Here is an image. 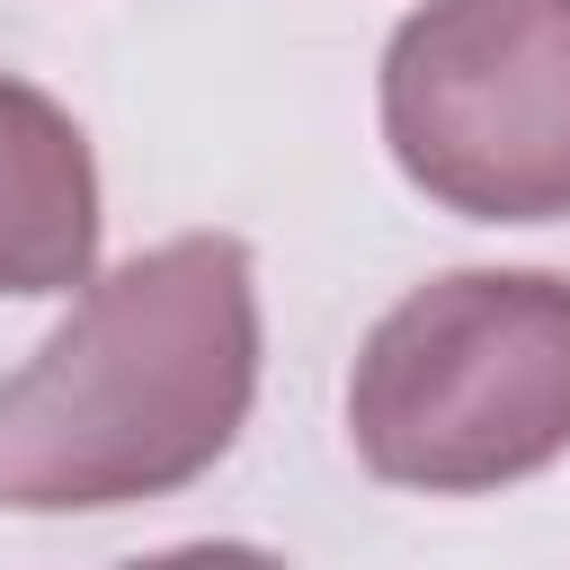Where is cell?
<instances>
[{
	"label": "cell",
	"mask_w": 570,
	"mask_h": 570,
	"mask_svg": "<svg viewBox=\"0 0 570 570\" xmlns=\"http://www.w3.org/2000/svg\"><path fill=\"white\" fill-rule=\"evenodd\" d=\"M347 445L374 481L472 499L570 454V276L454 267L356 347Z\"/></svg>",
	"instance_id": "cell-2"
},
{
	"label": "cell",
	"mask_w": 570,
	"mask_h": 570,
	"mask_svg": "<svg viewBox=\"0 0 570 570\" xmlns=\"http://www.w3.org/2000/svg\"><path fill=\"white\" fill-rule=\"evenodd\" d=\"M383 142L445 214H570V0L410 9L383 45Z\"/></svg>",
	"instance_id": "cell-3"
},
{
	"label": "cell",
	"mask_w": 570,
	"mask_h": 570,
	"mask_svg": "<svg viewBox=\"0 0 570 570\" xmlns=\"http://www.w3.org/2000/svg\"><path fill=\"white\" fill-rule=\"evenodd\" d=\"M258 401V276L232 232H178L89 276L0 383V508L89 517L214 472Z\"/></svg>",
	"instance_id": "cell-1"
},
{
	"label": "cell",
	"mask_w": 570,
	"mask_h": 570,
	"mask_svg": "<svg viewBox=\"0 0 570 570\" xmlns=\"http://www.w3.org/2000/svg\"><path fill=\"white\" fill-rule=\"evenodd\" d=\"M98 276V160L62 98L0 71V294Z\"/></svg>",
	"instance_id": "cell-4"
}]
</instances>
